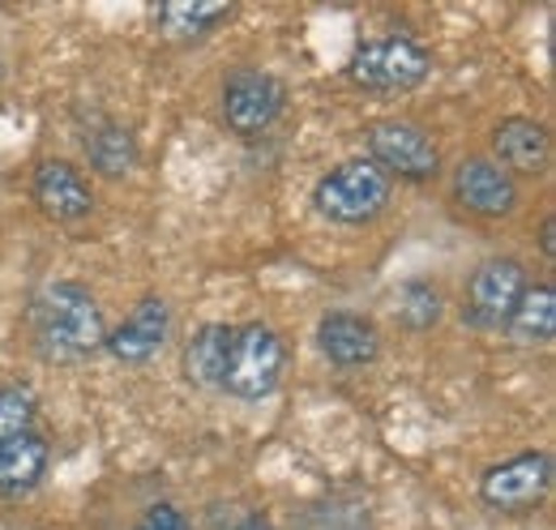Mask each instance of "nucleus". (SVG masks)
<instances>
[{"label":"nucleus","mask_w":556,"mask_h":530,"mask_svg":"<svg viewBox=\"0 0 556 530\" xmlns=\"http://www.w3.org/2000/svg\"><path fill=\"white\" fill-rule=\"evenodd\" d=\"M231 17L227 0H163L154 9V26L172 43H198Z\"/></svg>","instance_id":"4468645a"},{"label":"nucleus","mask_w":556,"mask_h":530,"mask_svg":"<svg viewBox=\"0 0 556 530\" xmlns=\"http://www.w3.org/2000/svg\"><path fill=\"white\" fill-rule=\"evenodd\" d=\"M236 530H275V527H270V522H266L262 514H253V518H244V522H240Z\"/></svg>","instance_id":"4be33fe9"},{"label":"nucleus","mask_w":556,"mask_h":530,"mask_svg":"<svg viewBox=\"0 0 556 530\" xmlns=\"http://www.w3.org/2000/svg\"><path fill=\"white\" fill-rule=\"evenodd\" d=\"M81 150L90 167L108 180H125L138 167V141L121 121H94L90 129H81Z\"/></svg>","instance_id":"dca6fc26"},{"label":"nucleus","mask_w":556,"mask_h":530,"mask_svg":"<svg viewBox=\"0 0 556 530\" xmlns=\"http://www.w3.org/2000/svg\"><path fill=\"white\" fill-rule=\"evenodd\" d=\"M399 317L407 330H432L441 321V291L428 278H412L399 291Z\"/></svg>","instance_id":"6ab92c4d"},{"label":"nucleus","mask_w":556,"mask_h":530,"mask_svg":"<svg viewBox=\"0 0 556 530\" xmlns=\"http://www.w3.org/2000/svg\"><path fill=\"white\" fill-rule=\"evenodd\" d=\"M364 141H368V159L394 180H432L437 167H441V154H437V141L432 132L412 125V121H372L364 129Z\"/></svg>","instance_id":"423d86ee"},{"label":"nucleus","mask_w":556,"mask_h":530,"mask_svg":"<svg viewBox=\"0 0 556 530\" xmlns=\"http://www.w3.org/2000/svg\"><path fill=\"white\" fill-rule=\"evenodd\" d=\"M527 291V269L514 257H488L471 269L463 291V321L476 330H505Z\"/></svg>","instance_id":"39448f33"},{"label":"nucleus","mask_w":556,"mask_h":530,"mask_svg":"<svg viewBox=\"0 0 556 530\" xmlns=\"http://www.w3.org/2000/svg\"><path fill=\"white\" fill-rule=\"evenodd\" d=\"M48 470V441L39 432H22L13 441H0V496L17 501L39 488Z\"/></svg>","instance_id":"2eb2a0df"},{"label":"nucleus","mask_w":556,"mask_h":530,"mask_svg":"<svg viewBox=\"0 0 556 530\" xmlns=\"http://www.w3.org/2000/svg\"><path fill=\"white\" fill-rule=\"evenodd\" d=\"M138 530H150V527H146V522H141V527H138Z\"/></svg>","instance_id":"5701e85b"},{"label":"nucleus","mask_w":556,"mask_h":530,"mask_svg":"<svg viewBox=\"0 0 556 530\" xmlns=\"http://www.w3.org/2000/svg\"><path fill=\"white\" fill-rule=\"evenodd\" d=\"M556 223L553 218H544V227H540V249H544V257H556Z\"/></svg>","instance_id":"412c9836"},{"label":"nucleus","mask_w":556,"mask_h":530,"mask_svg":"<svg viewBox=\"0 0 556 530\" xmlns=\"http://www.w3.org/2000/svg\"><path fill=\"white\" fill-rule=\"evenodd\" d=\"M167 333H172V308L163 295H141L134 304V313L116 326V330L103 338V351L121 364H150L163 346H167Z\"/></svg>","instance_id":"1a4fd4ad"},{"label":"nucleus","mask_w":556,"mask_h":530,"mask_svg":"<svg viewBox=\"0 0 556 530\" xmlns=\"http://www.w3.org/2000/svg\"><path fill=\"white\" fill-rule=\"evenodd\" d=\"M492 163L505 176H544L548 159H553V137L544 125L527 121V116H509L492 132Z\"/></svg>","instance_id":"9b49d317"},{"label":"nucleus","mask_w":556,"mask_h":530,"mask_svg":"<svg viewBox=\"0 0 556 530\" xmlns=\"http://www.w3.org/2000/svg\"><path fill=\"white\" fill-rule=\"evenodd\" d=\"M317 346L334 368H359L381 355V333L359 313H326L317 321Z\"/></svg>","instance_id":"ddd939ff"},{"label":"nucleus","mask_w":556,"mask_h":530,"mask_svg":"<svg viewBox=\"0 0 556 530\" xmlns=\"http://www.w3.org/2000/svg\"><path fill=\"white\" fill-rule=\"evenodd\" d=\"M231 351V326H202L185 346V377L198 390H223V368Z\"/></svg>","instance_id":"a211bd4d"},{"label":"nucleus","mask_w":556,"mask_h":530,"mask_svg":"<svg viewBox=\"0 0 556 530\" xmlns=\"http://www.w3.org/2000/svg\"><path fill=\"white\" fill-rule=\"evenodd\" d=\"M505 330L514 333V342L522 346H548L556 333V291L553 282H527L514 317Z\"/></svg>","instance_id":"f3484780"},{"label":"nucleus","mask_w":556,"mask_h":530,"mask_svg":"<svg viewBox=\"0 0 556 530\" xmlns=\"http://www.w3.org/2000/svg\"><path fill=\"white\" fill-rule=\"evenodd\" d=\"M428 68H432V56L412 35H377L351 52L348 77L364 90L399 94V90H416L428 77Z\"/></svg>","instance_id":"20e7f679"},{"label":"nucleus","mask_w":556,"mask_h":530,"mask_svg":"<svg viewBox=\"0 0 556 530\" xmlns=\"http://www.w3.org/2000/svg\"><path fill=\"white\" fill-rule=\"evenodd\" d=\"M30 198L52 218V223H81L94 210L90 180L70 159H43L30 176Z\"/></svg>","instance_id":"9d476101"},{"label":"nucleus","mask_w":556,"mask_h":530,"mask_svg":"<svg viewBox=\"0 0 556 530\" xmlns=\"http://www.w3.org/2000/svg\"><path fill=\"white\" fill-rule=\"evenodd\" d=\"M390 189H394V180H390L368 154H359V159L339 163L334 172H326V176L317 180L313 205H317V214L330 218V223L359 227V223H372V218L386 210Z\"/></svg>","instance_id":"f03ea898"},{"label":"nucleus","mask_w":556,"mask_h":530,"mask_svg":"<svg viewBox=\"0 0 556 530\" xmlns=\"http://www.w3.org/2000/svg\"><path fill=\"white\" fill-rule=\"evenodd\" d=\"M287 364V342L270 326L249 321L240 330H231V351H227V368H223V390L244 402H262L278 390Z\"/></svg>","instance_id":"7ed1b4c3"},{"label":"nucleus","mask_w":556,"mask_h":530,"mask_svg":"<svg viewBox=\"0 0 556 530\" xmlns=\"http://www.w3.org/2000/svg\"><path fill=\"white\" fill-rule=\"evenodd\" d=\"M454 198L480 218H505L518 205V180L505 176L492 159H467L454 172Z\"/></svg>","instance_id":"f8f14e48"},{"label":"nucleus","mask_w":556,"mask_h":530,"mask_svg":"<svg viewBox=\"0 0 556 530\" xmlns=\"http://www.w3.org/2000/svg\"><path fill=\"white\" fill-rule=\"evenodd\" d=\"M287 112V86L275 73L262 68H236L223 81V121L227 129L240 137H262L278 125V116Z\"/></svg>","instance_id":"6e6552de"},{"label":"nucleus","mask_w":556,"mask_h":530,"mask_svg":"<svg viewBox=\"0 0 556 530\" xmlns=\"http://www.w3.org/2000/svg\"><path fill=\"white\" fill-rule=\"evenodd\" d=\"M103 308L90 287L73 278H52L30 300V342L43 364H86L103 351Z\"/></svg>","instance_id":"f257e3e1"},{"label":"nucleus","mask_w":556,"mask_h":530,"mask_svg":"<svg viewBox=\"0 0 556 530\" xmlns=\"http://www.w3.org/2000/svg\"><path fill=\"white\" fill-rule=\"evenodd\" d=\"M553 492V458L544 450H527L509 463H496L480 479V501L496 514H531Z\"/></svg>","instance_id":"0eeeda50"},{"label":"nucleus","mask_w":556,"mask_h":530,"mask_svg":"<svg viewBox=\"0 0 556 530\" xmlns=\"http://www.w3.org/2000/svg\"><path fill=\"white\" fill-rule=\"evenodd\" d=\"M35 424V394L22 386H0V441L30 432Z\"/></svg>","instance_id":"aec40b11"}]
</instances>
